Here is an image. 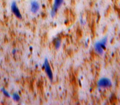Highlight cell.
Masks as SVG:
<instances>
[{
    "instance_id": "8",
    "label": "cell",
    "mask_w": 120,
    "mask_h": 105,
    "mask_svg": "<svg viewBox=\"0 0 120 105\" xmlns=\"http://www.w3.org/2000/svg\"><path fill=\"white\" fill-rule=\"evenodd\" d=\"M12 97H13V99L15 101H18L19 100V98H20L19 96L17 94V93H15V94H13Z\"/></svg>"
},
{
    "instance_id": "6",
    "label": "cell",
    "mask_w": 120,
    "mask_h": 105,
    "mask_svg": "<svg viewBox=\"0 0 120 105\" xmlns=\"http://www.w3.org/2000/svg\"><path fill=\"white\" fill-rule=\"evenodd\" d=\"M95 49L98 52L99 54H102L103 52V49L101 46V44L100 42H98L95 45Z\"/></svg>"
},
{
    "instance_id": "5",
    "label": "cell",
    "mask_w": 120,
    "mask_h": 105,
    "mask_svg": "<svg viewBox=\"0 0 120 105\" xmlns=\"http://www.w3.org/2000/svg\"><path fill=\"white\" fill-rule=\"evenodd\" d=\"M39 4L36 2H33L31 3V11L33 13H36L39 9Z\"/></svg>"
},
{
    "instance_id": "7",
    "label": "cell",
    "mask_w": 120,
    "mask_h": 105,
    "mask_svg": "<svg viewBox=\"0 0 120 105\" xmlns=\"http://www.w3.org/2000/svg\"><path fill=\"white\" fill-rule=\"evenodd\" d=\"M60 44H61V41L60 39H57V40L55 41V46L56 49H59L60 46Z\"/></svg>"
},
{
    "instance_id": "4",
    "label": "cell",
    "mask_w": 120,
    "mask_h": 105,
    "mask_svg": "<svg viewBox=\"0 0 120 105\" xmlns=\"http://www.w3.org/2000/svg\"><path fill=\"white\" fill-rule=\"evenodd\" d=\"M11 9H12L13 13L15 14V15L18 17L19 19H22V15L19 12V10L18 8L17 7L16 3L15 2H13L12 5H11Z\"/></svg>"
},
{
    "instance_id": "2",
    "label": "cell",
    "mask_w": 120,
    "mask_h": 105,
    "mask_svg": "<svg viewBox=\"0 0 120 105\" xmlns=\"http://www.w3.org/2000/svg\"><path fill=\"white\" fill-rule=\"evenodd\" d=\"M45 72H46L47 75L48 76L49 78H50L51 81H52L53 79V74H52V70L51 69V67L50 66L49 63L48 61V59L47 58H45Z\"/></svg>"
},
{
    "instance_id": "1",
    "label": "cell",
    "mask_w": 120,
    "mask_h": 105,
    "mask_svg": "<svg viewBox=\"0 0 120 105\" xmlns=\"http://www.w3.org/2000/svg\"><path fill=\"white\" fill-rule=\"evenodd\" d=\"M98 86L103 88H108L111 86V83L109 79L107 78H102L100 79L98 83Z\"/></svg>"
},
{
    "instance_id": "3",
    "label": "cell",
    "mask_w": 120,
    "mask_h": 105,
    "mask_svg": "<svg viewBox=\"0 0 120 105\" xmlns=\"http://www.w3.org/2000/svg\"><path fill=\"white\" fill-rule=\"evenodd\" d=\"M63 2L64 1H63L62 0H56V1H55V3H54L53 8L52 10V11H51V16H52L53 18L55 16L56 12L57 10H58L59 7L61 5Z\"/></svg>"
},
{
    "instance_id": "10",
    "label": "cell",
    "mask_w": 120,
    "mask_h": 105,
    "mask_svg": "<svg viewBox=\"0 0 120 105\" xmlns=\"http://www.w3.org/2000/svg\"><path fill=\"white\" fill-rule=\"evenodd\" d=\"M15 52H16V50H15V49H14V50L12 51V53H13V54H15Z\"/></svg>"
},
{
    "instance_id": "9",
    "label": "cell",
    "mask_w": 120,
    "mask_h": 105,
    "mask_svg": "<svg viewBox=\"0 0 120 105\" xmlns=\"http://www.w3.org/2000/svg\"><path fill=\"white\" fill-rule=\"evenodd\" d=\"M1 89H2V91L3 93V94H4L6 96H7V97H10V94H9V93H8V92L7 91H6V90L4 89V88H2Z\"/></svg>"
}]
</instances>
